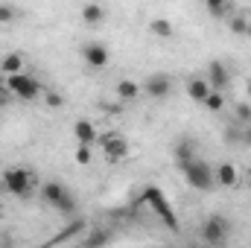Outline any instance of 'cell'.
Masks as SVG:
<instances>
[{
  "label": "cell",
  "instance_id": "1",
  "mask_svg": "<svg viewBox=\"0 0 251 248\" xmlns=\"http://www.w3.org/2000/svg\"><path fill=\"white\" fill-rule=\"evenodd\" d=\"M140 201H146V204L155 210V216H158L167 228L178 231V216H176V210H173V204H170V198L164 196V190H161V187L146 184V187H143V193H140Z\"/></svg>",
  "mask_w": 251,
  "mask_h": 248
},
{
  "label": "cell",
  "instance_id": "2",
  "mask_svg": "<svg viewBox=\"0 0 251 248\" xmlns=\"http://www.w3.org/2000/svg\"><path fill=\"white\" fill-rule=\"evenodd\" d=\"M41 201L53 210H59L62 216H73L76 213V196L62 184V181H47L41 187Z\"/></svg>",
  "mask_w": 251,
  "mask_h": 248
},
{
  "label": "cell",
  "instance_id": "3",
  "mask_svg": "<svg viewBox=\"0 0 251 248\" xmlns=\"http://www.w3.org/2000/svg\"><path fill=\"white\" fill-rule=\"evenodd\" d=\"M181 173H184V181H187L193 190H213L216 187V173L207 161L201 158H193L187 164H181Z\"/></svg>",
  "mask_w": 251,
  "mask_h": 248
},
{
  "label": "cell",
  "instance_id": "4",
  "mask_svg": "<svg viewBox=\"0 0 251 248\" xmlns=\"http://www.w3.org/2000/svg\"><path fill=\"white\" fill-rule=\"evenodd\" d=\"M32 187H35V175L24 167H12L3 173V190L9 196H29Z\"/></svg>",
  "mask_w": 251,
  "mask_h": 248
},
{
  "label": "cell",
  "instance_id": "5",
  "mask_svg": "<svg viewBox=\"0 0 251 248\" xmlns=\"http://www.w3.org/2000/svg\"><path fill=\"white\" fill-rule=\"evenodd\" d=\"M201 240H204L207 246H225V243L231 240V222H228L225 216H219V213L207 216V219L201 222Z\"/></svg>",
  "mask_w": 251,
  "mask_h": 248
},
{
  "label": "cell",
  "instance_id": "6",
  "mask_svg": "<svg viewBox=\"0 0 251 248\" xmlns=\"http://www.w3.org/2000/svg\"><path fill=\"white\" fill-rule=\"evenodd\" d=\"M6 88L18 99H35L41 94V82L35 76H24V73H9L6 76Z\"/></svg>",
  "mask_w": 251,
  "mask_h": 248
},
{
  "label": "cell",
  "instance_id": "7",
  "mask_svg": "<svg viewBox=\"0 0 251 248\" xmlns=\"http://www.w3.org/2000/svg\"><path fill=\"white\" fill-rule=\"evenodd\" d=\"M152 99H164L170 91H173V79L167 76V73H152V76H146V82L140 85Z\"/></svg>",
  "mask_w": 251,
  "mask_h": 248
},
{
  "label": "cell",
  "instance_id": "8",
  "mask_svg": "<svg viewBox=\"0 0 251 248\" xmlns=\"http://www.w3.org/2000/svg\"><path fill=\"white\" fill-rule=\"evenodd\" d=\"M82 59H85V64H88V67L100 70V67H105V64H108L111 53H108V47H105V44L91 41V44H85V47H82Z\"/></svg>",
  "mask_w": 251,
  "mask_h": 248
},
{
  "label": "cell",
  "instance_id": "9",
  "mask_svg": "<svg viewBox=\"0 0 251 248\" xmlns=\"http://www.w3.org/2000/svg\"><path fill=\"white\" fill-rule=\"evenodd\" d=\"M100 140H102V155L108 161H123L126 155H128V140L120 137V134H105Z\"/></svg>",
  "mask_w": 251,
  "mask_h": 248
},
{
  "label": "cell",
  "instance_id": "10",
  "mask_svg": "<svg viewBox=\"0 0 251 248\" xmlns=\"http://www.w3.org/2000/svg\"><path fill=\"white\" fill-rule=\"evenodd\" d=\"M207 82H210L213 91H225V88L231 85V70H228V64L225 62H210V67H207Z\"/></svg>",
  "mask_w": 251,
  "mask_h": 248
},
{
  "label": "cell",
  "instance_id": "11",
  "mask_svg": "<svg viewBox=\"0 0 251 248\" xmlns=\"http://www.w3.org/2000/svg\"><path fill=\"white\" fill-rule=\"evenodd\" d=\"M196 152H199V146H196V140H190V137H181L176 146H173V158H176V164L181 167V164H187L196 158Z\"/></svg>",
  "mask_w": 251,
  "mask_h": 248
},
{
  "label": "cell",
  "instance_id": "12",
  "mask_svg": "<svg viewBox=\"0 0 251 248\" xmlns=\"http://www.w3.org/2000/svg\"><path fill=\"white\" fill-rule=\"evenodd\" d=\"M213 173H216V184H219V187H237V181H240L237 167H234V164H228V161H225V164H219Z\"/></svg>",
  "mask_w": 251,
  "mask_h": 248
},
{
  "label": "cell",
  "instance_id": "13",
  "mask_svg": "<svg viewBox=\"0 0 251 248\" xmlns=\"http://www.w3.org/2000/svg\"><path fill=\"white\" fill-rule=\"evenodd\" d=\"M140 85L134 82V79H123V82H117V99L120 102H134L137 97H140Z\"/></svg>",
  "mask_w": 251,
  "mask_h": 248
},
{
  "label": "cell",
  "instance_id": "14",
  "mask_svg": "<svg viewBox=\"0 0 251 248\" xmlns=\"http://www.w3.org/2000/svg\"><path fill=\"white\" fill-rule=\"evenodd\" d=\"M210 91H213V88H210V82H204V79H190L187 82V97L196 99V102H204V97H207Z\"/></svg>",
  "mask_w": 251,
  "mask_h": 248
},
{
  "label": "cell",
  "instance_id": "15",
  "mask_svg": "<svg viewBox=\"0 0 251 248\" xmlns=\"http://www.w3.org/2000/svg\"><path fill=\"white\" fill-rule=\"evenodd\" d=\"M82 21H85L88 26H100V24L105 21V9H102L100 3H88V6L82 9Z\"/></svg>",
  "mask_w": 251,
  "mask_h": 248
},
{
  "label": "cell",
  "instance_id": "16",
  "mask_svg": "<svg viewBox=\"0 0 251 248\" xmlns=\"http://www.w3.org/2000/svg\"><path fill=\"white\" fill-rule=\"evenodd\" d=\"M149 32H152L155 38H173V35H176V26H173L167 18H152V21H149Z\"/></svg>",
  "mask_w": 251,
  "mask_h": 248
},
{
  "label": "cell",
  "instance_id": "17",
  "mask_svg": "<svg viewBox=\"0 0 251 248\" xmlns=\"http://www.w3.org/2000/svg\"><path fill=\"white\" fill-rule=\"evenodd\" d=\"M73 134H76V140H79V143H94V140H97V128H94L91 120H76Z\"/></svg>",
  "mask_w": 251,
  "mask_h": 248
},
{
  "label": "cell",
  "instance_id": "18",
  "mask_svg": "<svg viewBox=\"0 0 251 248\" xmlns=\"http://www.w3.org/2000/svg\"><path fill=\"white\" fill-rule=\"evenodd\" d=\"M21 67H24V56L21 53H6L3 59H0V70L9 76V73H21Z\"/></svg>",
  "mask_w": 251,
  "mask_h": 248
},
{
  "label": "cell",
  "instance_id": "19",
  "mask_svg": "<svg viewBox=\"0 0 251 248\" xmlns=\"http://www.w3.org/2000/svg\"><path fill=\"white\" fill-rule=\"evenodd\" d=\"M231 32H237V35H251V24L246 15H234L231 18Z\"/></svg>",
  "mask_w": 251,
  "mask_h": 248
},
{
  "label": "cell",
  "instance_id": "20",
  "mask_svg": "<svg viewBox=\"0 0 251 248\" xmlns=\"http://www.w3.org/2000/svg\"><path fill=\"white\" fill-rule=\"evenodd\" d=\"M204 105H207V111H222V108H225V97H222V91H210V94L204 97Z\"/></svg>",
  "mask_w": 251,
  "mask_h": 248
},
{
  "label": "cell",
  "instance_id": "21",
  "mask_svg": "<svg viewBox=\"0 0 251 248\" xmlns=\"http://www.w3.org/2000/svg\"><path fill=\"white\" fill-rule=\"evenodd\" d=\"M76 164H82V167H88L91 164V158H94V152H91V143H79L76 146Z\"/></svg>",
  "mask_w": 251,
  "mask_h": 248
},
{
  "label": "cell",
  "instance_id": "22",
  "mask_svg": "<svg viewBox=\"0 0 251 248\" xmlns=\"http://www.w3.org/2000/svg\"><path fill=\"white\" fill-rule=\"evenodd\" d=\"M207 3V12L213 18H225L228 15V0H204Z\"/></svg>",
  "mask_w": 251,
  "mask_h": 248
},
{
  "label": "cell",
  "instance_id": "23",
  "mask_svg": "<svg viewBox=\"0 0 251 248\" xmlns=\"http://www.w3.org/2000/svg\"><path fill=\"white\" fill-rule=\"evenodd\" d=\"M82 228H85V222H82V219H76V222H70V228H67L64 234H59V237H53L50 243H64V240H70V237H76V234H79Z\"/></svg>",
  "mask_w": 251,
  "mask_h": 248
},
{
  "label": "cell",
  "instance_id": "24",
  "mask_svg": "<svg viewBox=\"0 0 251 248\" xmlns=\"http://www.w3.org/2000/svg\"><path fill=\"white\" fill-rule=\"evenodd\" d=\"M114 237H111V231H94L88 240H85V246H105V243H111Z\"/></svg>",
  "mask_w": 251,
  "mask_h": 248
},
{
  "label": "cell",
  "instance_id": "25",
  "mask_svg": "<svg viewBox=\"0 0 251 248\" xmlns=\"http://www.w3.org/2000/svg\"><path fill=\"white\" fill-rule=\"evenodd\" d=\"M15 18H18L15 6H9V3H0V24H12Z\"/></svg>",
  "mask_w": 251,
  "mask_h": 248
},
{
  "label": "cell",
  "instance_id": "26",
  "mask_svg": "<svg viewBox=\"0 0 251 248\" xmlns=\"http://www.w3.org/2000/svg\"><path fill=\"white\" fill-rule=\"evenodd\" d=\"M237 120H240V123H246V125L251 123V105H243V102L237 105Z\"/></svg>",
  "mask_w": 251,
  "mask_h": 248
},
{
  "label": "cell",
  "instance_id": "27",
  "mask_svg": "<svg viewBox=\"0 0 251 248\" xmlns=\"http://www.w3.org/2000/svg\"><path fill=\"white\" fill-rule=\"evenodd\" d=\"M62 94H56V91H47V105L50 108H62Z\"/></svg>",
  "mask_w": 251,
  "mask_h": 248
},
{
  "label": "cell",
  "instance_id": "28",
  "mask_svg": "<svg viewBox=\"0 0 251 248\" xmlns=\"http://www.w3.org/2000/svg\"><path fill=\"white\" fill-rule=\"evenodd\" d=\"M102 108H105L108 114H120V111H123V105H120V102H105Z\"/></svg>",
  "mask_w": 251,
  "mask_h": 248
},
{
  "label": "cell",
  "instance_id": "29",
  "mask_svg": "<svg viewBox=\"0 0 251 248\" xmlns=\"http://www.w3.org/2000/svg\"><path fill=\"white\" fill-rule=\"evenodd\" d=\"M9 99V88H6V79H0V105Z\"/></svg>",
  "mask_w": 251,
  "mask_h": 248
},
{
  "label": "cell",
  "instance_id": "30",
  "mask_svg": "<svg viewBox=\"0 0 251 248\" xmlns=\"http://www.w3.org/2000/svg\"><path fill=\"white\" fill-rule=\"evenodd\" d=\"M243 140H246V143L251 146V123L246 125V128H243Z\"/></svg>",
  "mask_w": 251,
  "mask_h": 248
},
{
  "label": "cell",
  "instance_id": "31",
  "mask_svg": "<svg viewBox=\"0 0 251 248\" xmlns=\"http://www.w3.org/2000/svg\"><path fill=\"white\" fill-rule=\"evenodd\" d=\"M246 91H249V97H251V79H249V82H246Z\"/></svg>",
  "mask_w": 251,
  "mask_h": 248
}]
</instances>
